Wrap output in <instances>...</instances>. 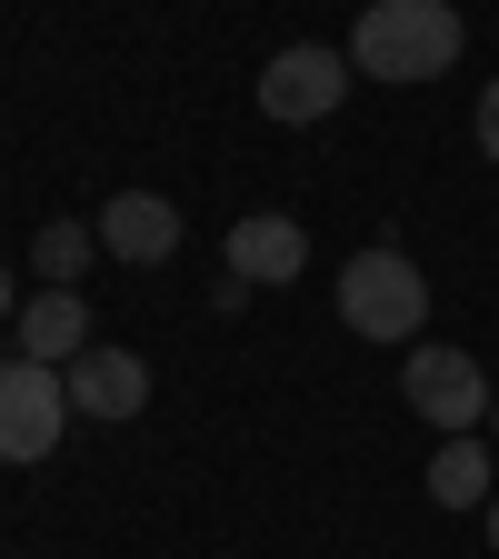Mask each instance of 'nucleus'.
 Returning a JSON list of instances; mask_svg holds the SVG:
<instances>
[{"label":"nucleus","instance_id":"1","mask_svg":"<svg viewBox=\"0 0 499 559\" xmlns=\"http://www.w3.org/2000/svg\"><path fill=\"white\" fill-rule=\"evenodd\" d=\"M470 50V21L450 11V0H370L360 31H349V70L360 81H440V70Z\"/></svg>","mask_w":499,"mask_h":559},{"label":"nucleus","instance_id":"2","mask_svg":"<svg viewBox=\"0 0 499 559\" xmlns=\"http://www.w3.org/2000/svg\"><path fill=\"white\" fill-rule=\"evenodd\" d=\"M340 320L360 330V340H380V349H419V320H430V280H419V260L409 250H349V270H340Z\"/></svg>","mask_w":499,"mask_h":559},{"label":"nucleus","instance_id":"3","mask_svg":"<svg viewBox=\"0 0 499 559\" xmlns=\"http://www.w3.org/2000/svg\"><path fill=\"white\" fill-rule=\"evenodd\" d=\"M400 400L430 419L440 440H470V430H489V370L470 360V349H450V340H419L409 360H400Z\"/></svg>","mask_w":499,"mask_h":559},{"label":"nucleus","instance_id":"4","mask_svg":"<svg viewBox=\"0 0 499 559\" xmlns=\"http://www.w3.org/2000/svg\"><path fill=\"white\" fill-rule=\"evenodd\" d=\"M349 81H360V70H349V50H330V40H290V50L260 70V110H270L280 130H320V120L349 100Z\"/></svg>","mask_w":499,"mask_h":559},{"label":"nucleus","instance_id":"5","mask_svg":"<svg viewBox=\"0 0 499 559\" xmlns=\"http://www.w3.org/2000/svg\"><path fill=\"white\" fill-rule=\"evenodd\" d=\"M70 419H81V409H70V380L11 349V360H0V460H21V469L50 460Z\"/></svg>","mask_w":499,"mask_h":559},{"label":"nucleus","instance_id":"6","mask_svg":"<svg viewBox=\"0 0 499 559\" xmlns=\"http://www.w3.org/2000/svg\"><path fill=\"white\" fill-rule=\"evenodd\" d=\"M221 260H230V280H250V290H290V280L310 270V230L290 221V210H250V221H230Z\"/></svg>","mask_w":499,"mask_h":559},{"label":"nucleus","instance_id":"7","mask_svg":"<svg viewBox=\"0 0 499 559\" xmlns=\"http://www.w3.org/2000/svg\"><path fill=\"white\" fill-rule=\"evenodd\" d=\"M91 230H100V260H120V270H161V260L180 250V210H170L161 190H110Z\"/></svg>","mask_w":499,"mask_h":559},{"label":"nucleus","instance_id":"8","mask_svg":"<svg viewBox=\"0 0 499 559\" xmlns=\"http://www.w3.org/2000/svg\"><path fill=\"white\" fill-rule=\"evenodd\" d=\"M60 380H70V409L81 419H140L151 409V360H140V349H110V340H91Z\"/></svg>","mask_w":499,"mask_h":559},{"label":"nucleus","instance_id":"9","mask_svg":"<svg viewBox=\"0 0 499 559\" xmlns=\"http://www.w3.org/2000/svg\"><path fill=\"white\" fill-rule=\"evenodd\" d=\"M91 340H100V330H91V300H81V290H31L21 320H11V349H21V360H40V370H70Z\"/></svg>","mask_w":499,"mask_h":559},{"label":"nucleus","instance_id":"10","mask_svg":"<svg viewBox=\"0 0 499 559\" xmlns=\"http://www.w3.org/2000/svg\"><path fill=\"white\" fill-rule=\"evenodd\" d=\"M430 500H440V510H489V500H499V450H489L479 430L430 450Z\"/></svg>","mask_w":499,"mask_h":559},{"label":"nucleus","instance_id":"11","mask_svg":"<svg viewBox=\"0 0 499 559\" xmlns=\"http://www.w3.org/2000/svg\"><path fill=\"white\" fill-rule=\"evenodd\" d=\"M100 260V230L91 221H40L31 240V270H40V290H81V270Z\"/></svg>","mask_w":499,"mask_h":559},{"label":"nucleus","instance_id":"12","mask_svg":"<svg viewBox=\"0 0 499 559\" xmlns=\"http://www.w3.org/2000/svg\"><path fill=\"white\" fill-rule=\"evenodd\" d=\"M470 140H479V160H499V81L479 91V110H470Z\"/></svg>","mask_w":499,"mask_h":559},{"label":"nucleus","instance_id":"13","mask_svg":"<svg viewBox=\"0 0 499 559\" xmlns=\"http://www.w3.org/2000/svg\"><path fill=\"white\" fill-rule=\"evenodd\" d=\"M0 320H21V280L11 270H0Z\"/></svg>","mask_w":499,"mask_h":559},{"label":"nucleus","instance_id":"14","mask_svg":"<svg viewBox=\"0 0 499 559\" xmlns=\"http://www.w3.org/2000/svg\"><path fill=\"white\" fill-rule=\"evenodd\" d=\"M479 530H489V549H499V500H489V510H479Z\"/></svg>","mask_w":499,"mask_h":559},{"label":"nucleus","instance_id":"15","mask_svg":"<svg viewBox=\"0 0 499 559\" xmlns=\"http://www.w3.org/2000/svg\"><path fill=\"white\" fill-rule=\"evenodd\" d=\"M489 450H499V400H489Z\"/></svg>","mask_w":499,"mask_h":559}]
</instances>
